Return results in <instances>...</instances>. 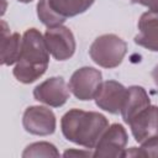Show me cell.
Returning a JSON list of instances; mask_svg holds the SVG:
<instances>
[{
  "label": "cell",
  "instance_id": "cell-1",
  "mask_svg": "<svg viewBox=\"0 0 158 158\" xmlns=\"http://www.w3.org/2000/svg\"><path fill=\"white\" fill-rule=\"evenodd\" d=\"M49 54L44 36L35 27L26 30L22 35L20 58L12 69L14 77L22 84L36 81L46 73Z\"/></svg>",
  "mask_w": 158,
  "mask_h": 158
},
{
  "label": "cell",
  "instance_id": "cell-2",
  "mask_svg": "<svg viewBox=\"0 0 158 158\" xmlns=\"http://www.w3.org/2000/svg\"><path fill=\"white\" fill-rule=\"evenodd\" d=\"M109 126V121L102 114L80 109L67 111L60 120L64 138L88 149L95 148Z\"/></svg>",
  "mask_w": 158,
  "mask_h": 158
},
{
  "label": "cell",
  "instance_id": "cell-3",
  "mask_svg": "<svg viewBox=\"0 0 158 158\" xmlns=\"http://www.w3.org/2000/svg\"><path fill=\"white\" fill-rule=\"evenodd\" d=\"M127 53V43L114 33H105L94 40L89 56L99 67L112 69L118 67Z\"/></svg>",
  "mask_w": 158,
  "mask_h": 158
},
{
  "label": "cell",
  "instance_id": "cell-4",
  "mask_svg": "<svg viewBox=\"0 0 158 158\" xmlns=\"http://www.w3.org/2000/svg\"><path fill=\"white\" fill-rule=\"evenodd\" d=\"M102 84V74L93 67H81L77 69L69 79L70 93L81 101L93 100Z\"/></svg>",
  "mask_w": 158,
  "mask_h": 158
},
{
  "label": "cell",
  "instance_id": "cell-5",
  "mask_svg": "<svg viewBox=\"0 0 158 158\" xmlns=\"http://www.w3.org/2000/svg\"><path fill=\"white\" fill-rule=\"evenodd\" d=\"M22 126L31 135L49 136L56 131L57 118L49 107L40 105L28 106L22 115Z\"/></svg>",
  "mask_w": 158,
  "mask_h": 158
},
{
  "label": "cell",
  "instance_id": "cell-6",
  "mask_svg": "<svg viewBox=\"0 0 158 158\" xmlns=\"http://www.w3.org/2000/svg\"><path fill=\"white\" fill-rule=\"evenodd\" d=\"M44 41L51 56L57 60H67L75 53L77 43L70 28L60 25L48 27L44 32Z\"/></svg>",
  "mask_w": 158,
  "mask_h": 158
},
{
  "label": "cell",
  "instance_id": "cell-7",
  "mask_svg": "<svg viewBox=\"0 0 158 158\" xmlns=\"http://www.w3.org/2000/svg\"><path fill=\"white\" fill-rule=\"evenodd\" d=\"M127 141L128 136L125 127L121 123H112L106 128L95 146L93 157H125Z\"/></svg>",
  "mask_w": 158,
  "mask_h": 158
},
{
  "label": "cell",
  "instance_id": "cell-8",
  "mask_svg": "<svg viewBox=\"0 0 158 158\" xmlns=\"http://www.w3.org/2000/svg\"><path fill=\"white\" fill-rule=\"evenodd\" d=\"M69 85L62 77H52L38 84L33 89V98L51 107H60L69 99Z\"/></svg>",
  "mask_w": 158,
  "mask_h": 158
},
{
  "label": "cell",
  "instance_id": "cell-9",
  "mask_svg": "<svg viewBox=\"0 0 158 158\" xmlns=\"http://www.w3.org/2000/svg\"><path fill=\"white\" fill-rule=\"evenodd\" d=\"M126 93H127V88H125L121 83L116 80H106L102 81L94 100L99 109L109 114L116 115L121 112L126 98Z\"/></svg>",
  "mask_w": 158,
  "mask_h": 158
},
{
  "label": "cell",
  "instance_id": "cell-10",
  "mask_svg": "<svg viewBox=\"0 0 158 158\" xmlns=\"http://www.w3.org/2000/svg\"><path fill=\"white\" fill-rule=\"evenodd\" d=\"M136 142L142 143L158 136V106L149 105L128 123Z\"/></svg>",
  "mask_w": 158,
  "mask_h": 158
},
{
  "label": "cell",
  "instance_id": "cell-11",
  "mask_svg": "<svg viewBox=\"0 0 158 158\" xmlns=\"http://www.w3.org/2000/svg\"><path fill=\"white\" fill-rule=\"evenodd\" d=\"M139 33L135 36V43L152 52H158V10L143 12L138 20Z\"/></svg>",
  "mask_w": 158,
  "mask_h": 158
},
{
  "label": "cell",
  "instance_id": "cell-12",
  "mask_svg": "<svg viewBox=\"0 0 158 158\" xmlns=\"http://www.w3.org/2000/svg\"><path fill=\"white\" fill-rule=\"evenodd\" d=\"M0 62L1 65H12L20 58L22 47V36L17 32L11 33L7 23L1 20L0 28Z\"/></svg>",
  "mask_w": 158,
  "mask_h": 158
},
{
  "label": "cell",
  "instance_id": "cell-13",
  "mask_svg": "<svg viewBox=\"0 0 158 158\" xmlns=\"http://www.w3.org/2000/svg\"><path fill=\"white\" fill-rule=\"evenodd\" d=\"M151 105V99L143 86L132 85L127 88L126 98L121 109V116L125 123H130L132 118L138 115L142 110Z\"/></svg>",
  "mask_w": 158,
  "mask_h": 158
},
{
  "label": "cell",
  "instance_id": "cell-14",
  "mask_svg": "<svg viewBox=\"0 0 158 158\" xmlns=\"http://www.w3.org/2000/svg\"><path fill=\"white\" fill-rule=\"evenodd\" d=\"M94 1L95 0H48V4L54 12L67 20L68 17L78 16L89 10Z\"/></svg>",
  "mask_w": 158,
  "mask_h": 158
},
{
  "label": "cell",
  "instance_id": "cell-15",
  "mask_svg": "<svg viewBox=\"0 0 158 158\" xmlns=\"http://www.w3.org/2000/svg\"><path fill=\"white\" fill-rule=\"evenodd\" d=\"M37 16L40 21L48 27H56L60 26L65 22V19L59 16L57 12L53 11V9L49 6L48 0H38L37 2Z\"/></svg>",
  "mask_w": 158,
  "mask_h": 158
},
{
  "label": "cell",
  "instance_id": "cell-16",
  "mask_svg": "<svg viewBox=\"0 0 158 158\" xmlns=\"http://www.w3.org/2000/svg\"><path fill=\"white\" fill-rule=\"evenodd\" d=\"M57 147L49 142H35L28 144L22 152V158L32 157H59Z\"/></svg>",
  "mask_w": 158,
  "mask_h": 158
},
{
  "label": "cell",
  "instance_id": "cell-17",
  "mask_svg": "<svg viewBox=\"0 0 158 158\" xmlns=\"http://www.w3.org/2000/svg\"><path fill=\"white\" fill-rule=\"evenodd\" d=\"M125 157H158V136L141 143V147L126 149Z\"/></svg>",
  "mask_w": 158,
  "mask_h": 158
},
{
  "label": "cell",
  "instance_id": "cell-18",
  "mask_svg": "<svg viewBox=\"0 0 158 158\" xmlns=\"http://www.w3.org/2000/svg\"><path fill=\"white\" fill-rule=\"evenodd\" d=\"M93 157V153L86 148L85 151L84 149H68L63 153V157Z\"/></svg>",
  "mask_w": 158,
  "mask_h": 158
},
{
  "label": "cell",
  "instance_id": "cell-19",
  "mask_svg": "<svg viewBox=\"0 0 158 158\" xmlns=\"http://www.w3.org/2000/svg\"><path fill=\"white\" fill-rule=\"evenodd\" d=\"M132 2L146 6L148 10H158V0H132Z\"/></svg>",
  "mask_w": 158,
  "mask_h": 158
},
{
  "label": "cell",
  "instance_id": "cell-20",
  "mask_svg": "<svg viewBox=\"0 0 158 158\" xmlns=\"http://www.w3.org/2000/svg\"><path fill=\"white\" fill-rule=\"evenodd\" d=\"M152 78H153V81H154V84L158 86V64L153 68V70H152Z\"/></svg>",
  "mask_w": 158,
  "mask_h": 158
},
{
  "label": "cell",
  "instance_id": "cell-21",
  "mask_svg": "<svg viewBox=\"0 0 158 158\" xmlns=\"http://www.w3.org/2000/svg\"><path fill=\"white\" fill-rule=\"evenodd\" d=\"M19 2H23V4H28V2H31V1H33V0H17Z\"/></svg>",
  "mask_w": 158,
  "mask_h": 158
}]
</instances>
